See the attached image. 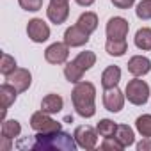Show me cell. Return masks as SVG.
Here are the masks:
<instances>
[{
  "label": "cell",
  "mask_w": 151,
  "mask_h": 151,
  "mask_svg": "<svg viewBox=\"0 0 151 151\" xmlns=\"http://www.w3.org/2000/svg\"><path fill=\"white\" fill-rule=\"evenodd\" d=\"M89 37L91 34L86 32L84 29H80L78 25H71L66 29L64 32V43L69 46V48H77V46H84L89 43Z\"/></svg>",
  "instance_id": "52a82bcc"
},
{
  "label": "cell",
  "mask_w": 151,
  "mask_h": 151,
  "mask_svg": "<svg viewBox=\"0 0 151 151\" xmlns=\"http://www.w3.org/2000/svg\"><path fill=\"white\" fill-rule=\"evenodd\" d=\"M126 66L133 77H144V75H147L151 71V60L144 55H133Z\"/></svg>",
  "instance_id": "4fadbf2b"
},
{
  "label": "cell",
  "mask_w": 151,
  "mask_h": 151,
  "mask_svg": "<svg viewBox=\"0 0 151 151\" xmlns=\"http://www.w3.org/2000/svg\"><path fill=\"white\" fill-rule=\"evenodd\" d=\"M46 16L52 23L60 25L68 20L69 16V4H57V2H50L48 9H46Z\"/></svg>",
  "instance_id": "7c38bea8"
},
{
  "label": "cell",
  "mask_w": 151,
  "mask_h": 151,
  "mask_svg": "<svg viewBox=\"0 0 151 151\" xmlns=\"http://www.w3.org/2000/svg\"><path fill=\"white\" fill-rule=\"evenodd\" d=\"M100 149H103V151H121L123 146L117 142L116 137H107V139L103 140V144L100 146Z\"/></svg>",
  "instance_id": "f1b7e54d"
},
{
  "label": "cell",
  "mask_w": 151,
  "mask_h": 151,
  "mask_svg": "<svg viewBox=\"0 0 151 151\" xmlns=\"http://www.w3.org/2000/svg\"><path fill=\"white\" fill-rule=\"evenodd\" d=\"M69 57V46L66 43H53L45 50V59L50 64H64Z\"/></svg>",
  "instance_id": "8fae6325"
},
{
  "label": "cell",
  "mask_w": 151,
  "mask_h": 151,
  "mask_svg": "<svg viewBox=\"0 0 151 151\" xmlns=\"http://www.w3.org/2000/svg\"><path fill=\"white\" fill-rule=\"evenodd\" d=\"M84 73H86V71L78 66V62L75 60V59L64 66V77H66V80L71 82V84H78V82L82 80V77H84Z\"/></svg>",
  "instance_id": "e0dca14e"
},
{
  "label": "cell",
  "mask_w": 151,
  "mask_h": 151,
  "mask_svg": "<svg viewBox=\"0 0 151 151\" xmlns=\"http://www.w3.org/2000/svg\"><path fill=\"white\" fill-rule=\"evenodd\" d=\"M52 114L45 112V110H37L30 116V128L34 132H41V133H46V132H55V130H62V124L55 119L50 117Z\"/></svg>",
  "instance_id": "277c9868"
},
{
  "label": "cell",
  "mask_w": 151,
  "mask_h": 151,
  "mask_svg": "<svg viewBox=\"0 0 151 151\" xmlns=\"http://www.w3.org/2000/svg\"><path fill=\"white\" fill-rule=\"evenodd\" d=\"M135 128L142 137H149L151 139V114H144L139 116L135 121Z\"/></svg>",
  "instance_id": "cb8c5ba5"
},
{
  "label": "cell",
  "mask_w": 151,
  "mask_h": 151,
  "mask_svg": "<svg viewBox=\"0 0 151 151\" xmlns=\"http://www.w3.org/2000/svg\"><path fill=\"white\" fill-rule=\"evenodd\" d=\"M75 2H77L78 6H82V7H89V6H93L96 0H75Z\"/></svg>",
  "instance_id": "d6a6232c"
},
{
  "label": "cell",
  "mask_w": 151,
  "mask_h": 151,
  "mask_svg": "<svg viewBox=\"0 0 151 151\" xmlns=\"http://www.w3.org/2000/svg\"><path fill=\"white\" fill-rule=\"evenodd\" d=\"M77 25H78L80 29H84L86 32L93 34V32L98 29V16H96V13H91V11L82 13L80 18H78V22H77Z\"/></svg>",
  "instance_id": "ffe728a7"
},
{
  "label": "cell",
  "mask_w": 151,
  "mask_h": 151,
  "mask_svg": "<svg viewBox=\"0 0 151 151\" xmlns=\"http://www.w3.org/2000/svg\"><path fill=\"white\" fill-rule=\"evenodd\" d=\"M0 133H2V137L14 139V137H18L22 133V124L16 119H4L2 121V128H0Z\"/></svg>",
  "instance_id": "44dd1931"
},
{
  "label": "cell",
  "mask_w": 151,
  "mask_h": 151,
  "mask_svg": "<svg viewBox=\"0 0 151 151\" xmlns=\"http://www.w3.org/2000/svg\"><path fill=\"white\" fill-rule=\"evenodd\" d=\"M16 59L9 53H2V60H0V73L4 75V77H7V75H11L14 69H16Z\"/></svg>",
  "instance_id": "484cf974"
},
{
  "label": "cell",
  "mask_w": 151,
  "mask_h": 151,
  "mask_svg": "<svg viewBox=\"0 0 151 151\" xmlns=\"http://www.w3.org/2000/svg\"><path fill=\"white\" fill-rule=\"evenodd\" d=\"M64 107V100L59 96V94H46L43 100H41V110L48 112V114H57L60 112Z\"/></svg>",
  "instance_id": "2e32d148"
},
{
  "label": "cell",
  "mask_w": 151,
  "mask_h": 151,
  "mask_svg": "<svg viewBox=\"0 0 151 151\" xmlns=\"http://www.w3.org/2000/svg\"><path fill=\"white\" fill-rule=\"evenodd\" d=\"M137 149H139V151H151V139H149V137H144V139L137 144Z\"/></svg>",
  "instance_id": "4dcf8cb0"
},
{
  "label": "cell",
  "mask_w": 151,
  "mask_h": 151,
  "mask_svg": "<svg viewBox=\"0 0 151 151\" xmlns=\"http://www.w3.org/2000/svg\"><path fill=\"white\" fill-rule=\"evenodd\" d=\"M114 137L117 139V142L123 147H128V146H132L135 142V133L128 124H117V130H116Z\"/></svg>",
  "instance_id": "d6986e66"
},
{
  "label": "cell",
  "mask_w": 151,
  "mask_h": 151,
  "mask_svg": "<svg viewBox=\"0 0 151 151\" xmlns=\"http://www.w3.org/2000/svg\"><path fill=\"white\" fill-rule=\"evenodd\" d=\"M124 93H121L117 87H112V89H105V94H103V105L109 112H121L123 107H124Z\"/></svg>",
  "instance_id": "30bf717a"
},
{
  "label": "cell",
  "mask_w": 151,
  "mask_h": 151,
  "mask_svg": "<svg viewBox=\"0 0 151 151\" xmlns=\"http://www.w3.org/2000/svg\"><path fill=\"white\" fill-rule=\"evenodd\" d=\"M119 80H121V69H119V66H109L101 73V86H103V89L117 87Z\"/></svg>",
  "instance_id": "9a60e30c"
},
{
  "label": "cell",
  "mask_w": 151,
  "mask_h": 151,
  "mask_svg": "<svg viewBox=\"0 0 151 151\" xmlns=\"http://www.w3.org/2000/svg\"><path fill=\"white\" fill-rule=\"evenodd\" d=\"M135 14L140 20H151V0H140L137 4Z\"/></svg>",
  "instance_id": "4316f807"
},
{
  "label": "cell",
  "mask_w": 151,
  "mask_h": 151,
  "mask_svg": "<svg viewBox=\"0 0 151 151\" xmlns=\"http://www.w3.org/2000/svg\"><path fill=\"white\" fill-rule=\"evenodd\" d=\"M128 30H130V23L128 20L121 18V16H114L107 22V37L110 39H124L128 36Z\"/></svg>",
  "instance_id": "9c48e42d"
},
{
  "label": "cell",
  "mask_w": 151,
  "mask_h": 151,
  "mask_svg": "<svg viewBox=\"0 0 151 151\" xmlns=\"http://www.w3.org/2000/svg\"><path fill=\"white\" fill-rule=\"evenodd\" d=\"M18 98V91L14 86H11L9 82H4L0 86V101H2V121L6 119V114H7V109L16 101Z\"/></svg>",
  "instance_id": "5bb4252c"
},
{
  "label": "cell",
  "mask_w": 151,
  "mask_h": 151,
  "mask_svg": "<svg viewBox=\"0 0 151 151\" xmlns=\"http://www.w3.org/2000/svg\"><path fill=\"white\" fill-rule=\"evenodd\" d=\"M27 36L34 43H45L50 37V27L41 18H32L27 25Z\"/></svg>",
  "instance_id": "8992f818"
},
{
  "label": "cell",
  "mask_w": 151,
  "mask_h": 151,
  "mask_svg": "<svg viewBox=\"0 0 151 151\" xmlns=\"http://www.w3.org/2000/svg\"><path fill=\"white\" fill-rule=\"evenodd\" d=\"M6 80L11 86H14L18 93H25L30 87V84H32V75L25 68H16L11 75H7V77H6Z\"/></svg>",
  "instance_id": "ba28073f"
},
{
  "label": "cell",
  "mask_w": 151,
  "mask_h": 151,
  "mask_svg": "<svg viewBox=\"0 0 151 151\" xmlns=\"http://www.w3.org/2000/svg\"><path fill=\"white\" fill-rule=\"evenodd\" d=\"M135 46L139 50H144V52L151 50V29L149 27H142V29L137 30V34H135Z\"/></svg>",
  "instance_id": "7402d4cb"
},
{
  "label": "cell",
  "mask_w": 151,
  "mask_h": 151,
  "mask_svg": "<svg viewBox=\"0 0 151 151\" xmlns=\"http://www.w3.org/2000/svg\"><path fill=\"white\" fill-rule=\"evenodd\" d=\"M75 60L78 62V66L84 69V71H89L94 64H96V55H94V52H80L77 57H75Z\"/></svg>",
  "instance_id": "603a6c76"
},
{
  "label": "cell",
  "mask_w": 151,
  "mask_h": 151,
  "mask_svg": "<svg viewBox=\"0 0 151 151\" xmlns=\"http://www.w3.org/2000/svg\"><path fill=\"white\" fill-rule=\"evenodd\" d=\"M77 146L78 144L75 137H71L62 130L46 132V133L37 132L36 135L16 142L18 149H43V151H75Z\"/></svg>",
  "instance_id": "6da1fadb"
},
{
  "label": "cell",
  "mask_w": 151,
  "mask_h": 151,
  "mask_svg": "<svg viewBox=\"0 0 151 151\" xmlns=\"http://www.w3.org/2000/svg\"><path fill=\"white\" fill-rule=\"evenodd\" d=\"M124 96L132 105H146L149 100V86L144 80H140L139 77H135L133 80L126 84Z\"/></svg>",
  "instance_id": "3957f363"
},
{
  "label": "cell",
  "mask_w": 151,
  "mask_h": 151,
  "mask_svg": "<svg viewBox=\"0 0 151 151\" xmlns=\"http://www.w3.org/2000/svg\"><path fill=\"white\" fill-rule=\"evenodd\" d=\"M18 4H20L22 9L36 13V11H39L43 7V0H18Z\"/></svg>",
  "instance_id": "83f0119b"
},
{
  "label": "cell",
  "mask_w": 151,
  "mask_h": 151,
  "mask_svg": "<svg viewBox=\"0 0 151 151\" xmlns=\"http://www.w3.org/2000/svg\"><path fill=\"white\" fill-rule=\"evenodd\" d=\"M73 137L77 140L78 147H82V149H94L96 144H98V130H94V128H91L87 124L77 126Z\"/></svg>",
  "instance_id": "5b68a950"
},
{
  "label": "cell",
  "mask_w": 151,
  "mask_h": 151,
  "mask_svg": "<svg viewBox=\"0 0 151 151\" xmlns=\"http://www.w3.org/2000/svg\"><path fill=\"white\" fill-rule=\"evenodd\" d=\"M105 50L112 57H123L128 52V43H126V39H110L109 37L105 43Z\"/></svg>",
  "instance_id": "ac0fdd59"
},
{
  "label": "cell",
  "mask_w": 151,
  "mask_h": 151,
  "mask_svg": "<svg viewBox=\"0 0 151 151\" xmlns=\"http://www.w3.org/2000/svg\"><path fill=\"white\" fill-rule=\"evenodd\" d=\"M50 2H57V4H69V0H50Z\"/></svg>",
  "instance_id": "836d02e7"
},
{
  "label": "cell",
  "mask_w": 151,
  "mask_h": 151,
  "mask_svg": "<svg viewBox=\"0 0 151 151\" xmlns=\"http://www.w3.org/2000/svg\"><path fill=\"white\" fill-rule=\"evenodd\" d=\"M110 2H112L114 7H117V9H130V7L135 4V0H110Z\"/></svg>",
  "instance_id": "f546056e"
},
{
  "label": "cell",
  "mask_w": 151,
  "mask_h": 151,
  "mask_svg": "<svg viewBox=\"0 0 151 151\" xmlns=\"http://www.w3.org/2000/svg\"><path fill=\"white\" fill-rule=\"evenodd\" d=\"M96 130H98V133L101 135V137H114V133H116V130H117V124L112 121V119H101L98 124H96Z\"/></svg>",
  "instance_id": "d4e9b609"
},
{
  "label": "cell",
  "mask_w": 151,
  "mask_h": 151,
  "mask_svg": "<svg viewBox=\"0 0 151 151\" xmlns=\"http://www.w3.org/2000/svg\"><path fill=\"white\" fill-rule=\"evenodd\" d=\"M11 140H13V139H7V137H2V142H0V149H4V151H7V149H11Z\"/></svg>",
  "instance_id": "1f68e13d"
},
{
  "label": "cell",
  "mask_w": 151,
  "mask_h": 151,
  "mask_svg": "<svg viewBox=\"0 0 151 151\" xmlns=\"http://www.w3.org/2000/svg\"><path fill=\"white\" fill-rule=\"evenodd\" d=\"M96 87L91 82H78L71 91V101L78 116L93 117L96 114Z\"/></svg>",
  "instance_id": "7a4b0ae2"
}]
</instances>
